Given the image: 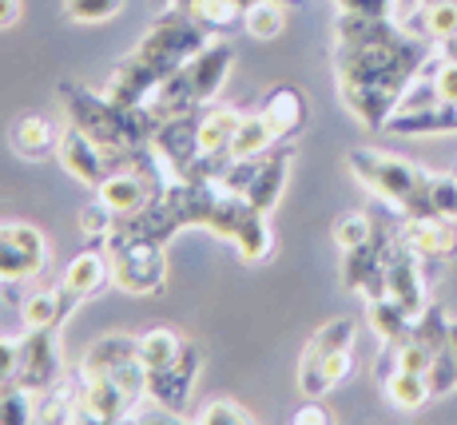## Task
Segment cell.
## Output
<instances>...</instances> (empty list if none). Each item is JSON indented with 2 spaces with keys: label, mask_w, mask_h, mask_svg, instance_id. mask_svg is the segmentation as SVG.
Masks as SVG:
<instances>
[{
  "label": "cell",
  "mask_w": 457,
  "mask_h": 425,
  "mask_svg": "<svg viewBox=\"0 0 457 425\" xmlns=\"http://www.w3.org/2000/svg\"><path fill=\"white\" fill-rule=\"evenodd\" d=\"M434 56L429 40H418L390 16L338 12L334 24V76L346 112L362 128L386 131V120L402 104L421 64Z\"/></svg>",
  "instance_id": "6da1fadb"
},
{
  "label": "cell",
  "mask_w": 457,
  "mask_h": 425,
  "mask_svg": "<svg viewBox=\"0 0 457 425\" xmlns=\"http://www.w3.org/2000/svg\"><path fill=\"white\" fill-rule=\"evenodd\" d=\"M211 32L183 4H167L160 16L144 29L139 44L112 68L108 84V100L124 104V108H144L155 92L195 56L199 48H207Z\"/></svg>",
  "instance_id": "7a4b0ae2"
},
{
  "label": "cell",
  "mask_w": 457,
  "mask_h": 425,
  "mask_svg": "<svg viewBox=\"0 0 457 425\" xmlns=\"http://www.w3.org/2000/svg\"><path fill=\"white\" fill-rule=\"evenodd\" d=\"M60 108H64L68 123H76L80 131L96 139L116 163H128L131 155H139L144 147H152L155 116L152 108H124V104L108 100V92H92V88L64 79L56 88Z\"/></svg>",
  "instance_id": "3957f363"
},
{
  "label": "cell",
  "mask_w": 457,
  "mask_h": 425,
  "mask_svg": "<svg viewBox=\"0 0 457 425\" xmlns=\"http://www.w3.org/2000/svg\"><path fill=\"white\" fill-rule=\"evenodd\" d=\"M231 68H235L231 44L207 40V48H199L195 56L147 100L155 123L171 120V116H187V112H199V108H207V104H215L219 92H223V84L231 79Z\"/></svg>",
  "instance_id": "277c9868"
},
{
  "label": "cell",
  "mask_w": 457,
  "mask_h": 425,
  "mask_svg": "<svg viewBox=\"0 0 457 425\" xmlns=\"http://www.w3.org/2000/svg\"><path fill=\"white\" fill-rule=\"evenodd\" d=\"M346 167L366 191H374L382 203H390L402 215H434L429 207V175L414 159H402L378 147H354L346 155Z\"/></svg>",
  "instance_id": "5b68a950"
},
{
  "label": "cell",
  "mask_w": 457,
  "mask_h": 425,
  "mask_svg": "<svg viewBox=\"0 0 457 425\" xmlns=\"http://www.w3.org/2000/svg\"><path fill=\"white\" fill-rule=\"evenodd\" d=\"M108 259H112V287H120L124 295H163L167 290V243L152 235L128 231L120 223V231L108 238Z\"/></svg>",
  "instance_id": "8992f818"
},
{
  "label": "cell",
  "mask_w": 457,
  "mask_h": 425,
  "mask_svg": "<svg viewBox=\"0 0 457 425\" xmlns=\"http://www.w3.org/2000/svg\"><path fill=\"white\" fill-rule=\"evenodd\" d=\"M48 267V235L24 219H0V295L21 306V290L37 282Z\"/></svg>",
  "instance_id": "52a82bcc"
},
{
  "label": "cell",
  "mask_w": 457,
  "mask_h": 425,
  "mask_svg": "<svg viewBox=\"0 0 457 425\" xmlns=\"http://www.w3.org/2000/svg\"><path fill=\"white\" fill-rule=\"evenodd\" d=\"M16 342H21V366H16V382H21L24 389H32V394L40 397V394L56 389L68 378L64 350H60V330H52V326H40V330L24 326V334Z\"/></svg>",
  "instance_id": "ba28073f"
},
{
  "label": "cell",
  "mask_w": 457,
  "mask_h": 425,
  "mask_svg": "<svg viewBox=\"0 0 457 425\" xmlns=\"http://www.w3.org/2000/svg\"><path fill=\"white\" fill-rule=\"evenodd\" d=\"M204 374V346L195 338L183 342V354L163 370H147V402L163 413H187L195 382Z\"/></svg>",
  "instance_id": "9c48e42d"
},
{
  "label": "cell",
  "mask_w": 457,
  "mask_h": 425,
  "mask_svg": "<svg viewBox=\"0 0 457 425\" xmlns=\"http://www.w3.org/2000/svg\"><path fill=\"white\" fill-rule=\"evenodd\" d=\"M453 223L457 219H445V215H402V223L394 231H398V243L410 254H418L421 262H450L457 254Z\"/></svg>",
  "instance_id": "30bf717a"
},
{
  "label": "cell",
  "mask_w": 457,
  "mask_h": 425,
  "mask_svg": "<svg viewBox=\"0 0 457 425\" xmlns=\"http://www.w3.org/2000/svg\"><path fill=\"white\" fill-rule=\"evenodd\" d=\"M56 159H60V167H64L76 183H84V188H92V191L100 188V183L108 179L116 167H124V163H116V159L104 152V147L96 144L87 131L76 128V123H68V128H64V139H60Z\"/></svg>",
  "instance_id": "8fae6325"
},
{
  "label": "cell",
  "mask_w": 457,
  "mask_h": 425,
  "mask_svg": "<svg viewBox=\"0 0 457 425\" xmlns=\"http://www.w3.org/2000/svg\"><path fill=\"white\" fill-rule=\"evenodd\" d=\"M350 374H354V346L319 350L314 342L303 346V358H298V389H303V397L330 394V389H338Z\"/></svg>",
  "instance_id": "7c38bea8"
},
{
  "label": "cell",
  "mask_w": 457,
  "mask_h": 425,
  "mask_svg": "<svg viewBox=\"0 0 457 425\" xmlns=\"http://www.w3.org/2000/svg\"><path fill=\"white\" fill-rule=\"evenodd\" d=\"M295 147L298 144H275L270 152H262L254 159V175H251L247 191H243V199H247L254 211H262V215H270V211L278 207V199H283L287 179H291Z\"/></svg>",
  "instance_id": "4fadbf2b"
},
{
  "label": "cell",
  "mask_w": 457,
  "mask_h": 425,
  "mask_svg": "<svg viewBox=\"0 0 457 425\" xmlns=\"http://www.w3.org/2000/svg\"><path fill=\"white\" fill-rule=\"evenodd\" d=\"M254 112L262 116V123L270 128V136H275L278 144H298V136L306 131V120H311L306 92L295 84H275Z\"/></svg>",
  "instance_id": "5bb4252c"
},
{
  "label": "cell",
  "mask_w": 457,
  "mask_h": 425,
  "mask_svg": "<svg viewBox=\"0 0 457 425\" xmlns=\"http://www.w3.org/2000/svg\"><path fill=\"white\" fill-rule=\"evenodd\" d=\"M60 139H64V123L48 112H24L8 123V147L29 163H44L60 152Z\"/></svg>",
  "instance_id": "9a60e30c"
},
{
  "label": "cell",
  "mask_w": 457,
  "mask_h": 425,
  "mask_svg": "<svg viewBox=\"0 0 457 425\" xmlns=\"http://www.w3.org/2000/svg\"><path fill=\"white\" fill-rule=\"evenodd\" d=\"M386 295L398 298L402 306L410 310V318H418L421 310L429 306V290H426V274H421V259L410 254L406 246L398 243V231H394V251L386 259Z\"/></svg>",
  "instance_id": "2e32d148"
},
{
  "label": "cell",
  "mask_w": 457,
  "mask_h": 425,
  "mask_svg": "<svg viewBox=\"0 0 457 425\" xmlns=\"http://www.w3.org/2000/svg\"><path fill=\"white\" fill-rule=\"evenodd\" d=\"M60 287L76 298V303H87V298L104 295L112 287V259H108V246L100 243H87L80 254L64 267L60 274Z\"/></svg>",
  "instance_id": "e0dca14e"
},
{
  "label": "cell",
  "mask_w": 457,
  "mask_h": 425,
  "mask_svg": "<svg viewBox=\"0 0 457 425\" xmlns=\"http://www.w3.org/2000/svg\"><path fill=\"white\" fill-rule=\"evenodd\" d=\"M243 116H247V112L231 108V104H207V108L199 112V123H195L199 155L223 163L227 152H231V139H235V131H239Z\"/></svg>",
  "instance_id": "ac0fdd59"
},
{
  "label": "cell",
  "mask_w": 457,
  "mask_h": 425,
  "mask_svg": "<svg viewBox=\"0 0 457 425\" xmlns=\"http://www.w3.org/2000/svg\"><path fill=\"white\" fill-rule=\"evenodd\" d=\"M80 306L84 303H76V298L68 295L64 287H52V290H32V295L24 298L16 310H21L24 326H32V330H40V326H52V330H60V326H64Z\"/></svg>",
  "instance_id": "d6986e66"
},
{
  "label": "cell",
  "mask_w": 457,
  "mask_h": 425,
  "mask_svg": "<svg viewBox=\"0 0 457 425\" xmlns=\"http://www.w3.org/2000/svg\"><path fill=\"white\" fill-rule=\"evenodd\" d=\"M382 394H386V402H390L394 410L414 413V410H421V405L429 402V397H434V389H429L426 374H414V370L394 366V370H386L382 374Z\"/></svg>",
  "instance_id": "ffe728a7"
},
{
  "label": "cell",
  "mask_w": 457,
  "mask_h": 425,
  "mask_svg": "<svg viewBox=\"0 0 457 425\" xmlns=\"http://www.w3.org/2000/svg\"><path fill=\"white\" fill-rule=\"evenodd\" d=\"M183 342H187V338H183L175 326H152V330L136 334V346H139V362H144V370L171 366V362L183 354Z\"/></svg>",
  "instance_id": "44dd1931"
},
{
  "label": "cell",
  "mask_w": 457,
  "mask_h": 425,
  "mask_svg": "<svg viewBox=\"0 0 457 425\" xmlns=\"http://www.w3.org/2000/svg\"><path fill=\"white\" fill-rule=\"evenodd\" d=\"M183 8L204 24L211 37H227V32L243 29V16H247V8L239 0H183Z\"/></svg>",
  "instance_id": "7402d4cb"
},
{
  "label": "cell",
  "mask_w": 457,
  "mask_h": 425,
  "mask_svg": "<svg viewBox=\"0 0 457 425\" xmlns=\"http://www.w3.org/2000/svg\"><path fill=\"white\" fill-rule=\"evenodd\" d=\"M366 318H370V330L382 338V346H390V342L406 338V330L414 326V318H410V310L398 303V298L382 295V298H370L366 303Z\"/></svg>",
  "instance_id": "603a6c76"
},
{
  "label": "cell",
  "mask_w": 457,
  "mask_h": 425,
  "mask_svg": "<svg viewBox=\"0 0 457 425\" xmlns=\"http://www.w3.org/2000/svg\"><path fill=\"white\" fill-rule=\"evenodd\" d=\"M278 139L270 136V128L262 123L259 112H247L239 123V131H235V139H231V152H227V159H254V155H262V152H270Z\"/></svg>",
  "instance_id": "cb8c5ba5"
},
{
  "label": "cell",
  "mask_w": 457,
  "mask_h": 425,
  "mask_svg": "<svg viewBox=\"0 0 457 425\" xmlns=\"http://www.w3.org/2000/svg\"><path fill=\"white\" fill-rule=\"evenodd\" d=\"M330 235H334V246H338V251H354V246H366L378 235V219L370 211H346V215L334 219Z\"/></svg>",
  "instance_id": "d4e9b609"
},
{
  "label": "cell",
  "mask_w": 457,
  "mask_h": 425,
  "mask_svg": "<svg viewBox=\"0 0 457 425\" xmlns=\"http://www.w3.org/2000/svg\"><path fill=\"white\" fill-rule=\"evenodd\" d=\"M243 29H247L254 40L283 37V29H287V4H278V0H254V4L247 8V16H243Z\"/></svg>",
  "instance_id": "484cf974"
},
{
  "label": "cell",
  "mask_w": 457,
  "mask_h": 425,
  "mask_svg": "<svg viewBox=\"0 0 457 425\" xmlns=\"http://www.w3.org/2000/svg\"><path fill=\"white\" fill-rule=\"evenodd\" d=\"M191 425H254V413L235 397H211L187 418Z\"/></svg>",
  "instance_id": "4316f807"
},
{
  "label": "cell",
  "mask_w": 457,
  "mask_h": 425,
  "mask_svg": "<svg viewBox=\"0 0 457 425\" xmlns=\"http://www.w3.org/2000/svg\"><path fill=\"white\" fill-rule=\"evenodd\" d=\"M37 402L40 397L32 389H24L21 382L0 386V425H29L37 421Z\"/></svg>",
  "instance_id": "83f0119b"
},
{
  "label": "cell",
  "mask_w": 457,
  "mask_h": 425,
  "mask_svg": "<svg viewBox=\"0 0 457 425\" xmlns=\"http://www.w3.org/2000/svg\"><path fill=\"white\" fill-rule=\"evenodd\" d=\"M120 223H124V219H120L104 199H92V203H84V207H80V231H84L87 243H100L104 246L112 235L120 231Z\"/></svg>",
  "instance_id": "f1b7e54d"
},
{
  "label": "cell",
  "mask_w": 457,
  "mask_h": 425,
  "mask_svg": "<svg viewBox=\"0 0 457 425\" xmlns=\"http://www.w3.org/2000/svg\"><path fill=\"white\" fill-rule=\"evenodd\" d=\"M128 0H64V16L72 24H108L124 12Z\"/></svg>",
  "instance_id": "f546056e"
},
{
  "label": "cell",
  "mask_w": 457,
  "mask_h": 425,
  "mask_svg": "<svg viewBox=\"0 0 457 425\" xmlns=\"http://www.w3.org/2000/svg\"><path fill=\"white\" fill-rule=\"evenodd\" d=\"M426 382H429V389H434V397L457 389V354H453V346H442L434 354V362H429V370H426Z\"/></svg>",
  "instance_id": "4dcf8cb0"
},
{
  "label": "cell",
  "mask_w": 457,
  "mask_h": 425,
  "mask_svg": "<svg viewBox=\"0 0 457 425\" xmlns=\"http://www.w3.org/2000/svg\"><path fill=\"white\" fill-rule=\"evenodd\" d=\"M429 207H434V215L457 219V175L453 171L429 175Z\"/></svg>",
  "instance_id": "1f68e13d"
},
{
  "label": "cell",
  "mask_w": 457,
  "mask_h": 425,
  "mask_svg": "<svg viewBox=\"0 0 457 425\" xmlns=\"http://www.w3.org/2000/svg\"><path fill=\"white\" fill-rule=\"evenodd\" d=\"M16 366H21V342L0 334V386L16 382Z\"/></svg>",
  "instance_id": "d6a6232c"
},
{
  "label": "cell",
  "mask_w": 457,
  "mask_h": 425,
  "mask_svg": "<svg viewBox=\"0 0 457 425\" xmlns=\"http://www.w3.org/2000/svg\"><path fill=\"white\" fill-rule=\"evenodd\" d=\"M291 421H295V425H327V421H334V418H330L327 405H319V397H306V405H298Z\"/></svg>",
  "instance_id": "836d02e7"
},
{
  "label": "cell",
  "mask_w": 457,
  "mask_h": 425,
  "mask_svg": "<svg viewBox=\"0 0 457 425\" xmlns=\"http://www.w3.org/2000/svg\"><path fill=\"white\" fill-rule=\"evenodd\" d=\"M24 21V0H0V32H12Z\"/></svg>",
  "instance_id": "e575fe53"
},
{
  "label": "cell",
  "mask_w": 457,
  "mask_h": 425,
  "mask_svg": "<svg viewBox=\"0 0 457 425\" xmlns=\"http://www.w3.org/2000/svg\"><path fill=\"white\" fill-rule=\"evenodd\" d=\"M450 346H453V354H457V322H450Z\"/></svg>",
  "instance_id": "d590c367"
},
{
  "label": "cell",
  "mask_w": 457,
  "mask_h": 425,
  "mask_svg": "<svg viewBox=\"0 0 457 425\" xmlns=\"http://www.w3.org/2000/svg\"><path fill=\"white\" fill-rule=\"evenodd\" d=\"M163 4H183V0H163Z\"/></svg>",
  "instance_id": "8d00e7d4"
},
{
  "label": "cell",
  "mask_w": 457,
  "mask_h": 425,
  "mask_svg": "<svg viewBox=\"0 0 457 425\" xmlns=\"http://www.w3.org/2000/svg\"><path fill=\"white\" fill-rule=\"evenodd\" d=\"M453 175H457V167H453Z\"/></svg>",
  "instance_id": "74e56055"
}]
</instances>
